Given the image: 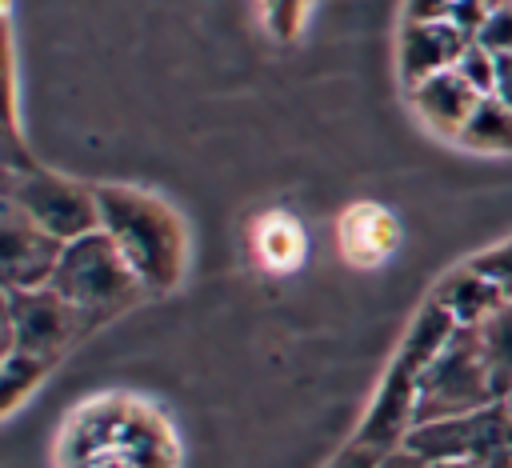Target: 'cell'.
<instances>
[{
    "label": "cell",
    "instance_id": "obj_15",
    "mask_svg": "<svg viewBox=\"0 0 512 468\" xmlns=\"http://www.w3.org/2000/svg\"><path fill=\"white\" fill-rule=\"evenodd\" d=\"M456 144L480 156H512V108L500 104L496 96H484L472 120L464 124V132L456 136Z\"/></svg>",
    "mask_w": 512,
    "mask_h": 468
},
{
    "label": "cell",
    "instance_id": "obj_22",
    "mask_svg": "<svg viewBox=\"0 0 512 468\" xmlns=\"http://www.w3.org/2000/svg\"><path fill=\"white\" fill-rule=\"evenodd\" d=\"M476 44L488 48L492 56H512V8L488 12V20L476 32Z\"/></svg>",
    "mask_w": 512,
    "mask_h": 468
},
{
    "label": "cell",
    "instance_id": "obj_9",
    "mask_svg": "<svg viewBox=\"0 0 512 468\" xmlns=\"http://www.w3.org/2000/svg\"><path fill=\"white\" fill-rule=\"evenodd\" d=\"M64 256V240L28 220L16 204H0V280L4 288H48L56 264Z\"/></svg>",
    "mask_w": 512,
    "mask_h": 468
},
{
    "label": "cell",
    "instance_id": "obj_18",
    "mask_svg": "<svg viewBox=\"0 0 512 468\" xmlns=\"http://www.w3.org/2000/svg\"><path fill=\"white\" fill-rule=\"evenodd\" d=\"M404 8H408L404 20H452L468 36H476L480 24L488 20L484 0H408Z\"/></svg>",
    "mask_w": 512,
    "mask_h": 468
},
{
    "label": "cell",
    "instance_id": "obj_27",
    "mask_svg": "<svg viewBox=\"0 0 512 468\" xmlns=\"http://www.w3.org/2000/svg\"><path fill=\"white\" fill-rule=\"evenodd\" d=\"M500 404H504V408H508V416H512V388H508V396H504Z\"/></svg>",
    "mask_w": 512,
    "mask_h": 468
},
{
    "label": "cell",
    "instance_id": "obj_19",
    "mask_svg": "<svg viewBox=\"0 0 512 468\" xmlns=\"http://www.w3.org/2000/svg\"><path fill=\"white\" fill-rule=\"evenodd\" d=\"M260 16H264V28L272 40L288 44L304 32V20H308V0H260Z\"/></svg>",
    "mask_w": 512,
    "mask_h": 468
},
{
    "label": "cell",
    "instance_id": "obj_25",
    "mask_svg": "<svg viewBox=\"0 0 512 468\" xmlns=\"http://www.w3.org/2000/svg\"><path fill=\"white\" fill-rule=\"evenodd\" d=\"M428 468H512V460H444V464H428Z\"/></svg>",
    "mask_w": 512,
    "mask_h": 468
},
{
    "label": "cell",
    "instance_id": "obj_20",
    "mask_svg": "<svg viewBox=\"0 0 512 468\" xmlns=\"http://www.w3.org/2000/svg\"><path fill=\"white\" fill-rule=\"evenodd\" d=\"M468 264H472L484 280H492L496 288H504V292L512 296V236H508V240H496V244H488V248H480V252H472Z\"/></svg>",
    "mask_w": 512,
    "mask_h": 468
},
{
    "label": "cell",
    "instance_id": "obj_11",
    "mask_svg": "<svg viewBox=\"0 0 512 468\" xmlns=\"http://www.w3.org/2000/svg\"><path fill=\"white\" fill-rule=\"evenodd\" d=\"M404 96H408V104H412L416 120H420L432 136L452 140V144H456V136L464 132V124L472 120L476 104L484 100V96H480V92L460 76V68L436 72V76H428L424 84H416V88H412V92H404Z\"/></svg>",
    "mask_w": 512,
    "mask_h": 468
},
{
    "label": "cell",
    "instance_id": "obj_1",
    "mask_svg": "<svg viewBox=\"0 0 512 468\" xmlns=\"http://www.w3.org/2000/svg\"><path fill=\"white\" fill-rule=\"evenodd\" d=\"M60 468H180V440L140 396H92L60 428Z\"/></svg>",
    "mask_w": 512,
    "mask_h": 468
},
{
    "label": "cell",
    "instance_id": "obj_14",
    "mask_svg": "<svg viewBox=\"0 0 512 468\" xmlns=\"http://www.w3.org/2000/svg\"><path fill=\"white\" fill-rule=\"evenodd\" d=\"M252 240H256L260 264L272 268V272H292V268H300V260H304V252H308V236H304L300 220L288 216V212H264V216L256 220V228H252Z\"/></svg>",
    "mask_w": 512,
    "mask_h": 468
},
{
    "label": "cell",
    "instance_id": "obj_6",
    "mask_svg": "<svg viewBox=\"0 0 512 468\" xmlns=\"http://www.w3.org/2000/svg\"><path fill=\"white\" fill-rule=\"evenodd\" d=\"M496 400L500 396L492 388L476 328H456L416 384L412 428L432 424V420H448V416H464V412L488 408Z\"/></svg>",
    "mask_w": 512,
    "mask_h": 468
},
{
    "label": "cell",
    "instance_id": "obj_5",
    "mask_svg": "<svg viewBox=\"0 0 512 468\" xmlns=\"http://www.w3.org/2000/svg\"><path fill=\"white\" fill-rule=\"evenodd\" d=\"M4 200L16 204L28 220H36L44 232H52L64 244L100 228L96 184L60 176V172L36 164L32 156L4 164Z\"/></svg>",
    "mask_w": 512,
    "mask_h": 468
},
{
    "label": "cell",
    "instance_id": "obj_13",
    "mask_svg": "<svg viewBox=\"0 0 512 468\" xmlns=\"http://www.w3.org/2000/svg\"><path fill=\"white\" fill-rule=\"evenodd\" d=\"M396 244H400V224H396V216L388 208H380V204H352L340 216V252L352 264L372 268Z\"/></svg>",
    "mask_w": 512,
    "mask_h": 468
},
{
    "label": "cell",
    "instance_id": "obj_2",
    "mask_svg": "<svg viewBox=\"0 0 512 468\" xmlns=\"http://www.w3.org/2000/svg\"><path fill=\"white\" fill-rule=\"evenodd\" d=\"M100 232L120 248L148 296H168L188 272V228L180 212L136 184H96Z\"/></svg>",
    "mask_w": 512,
    "mask_h": 468
},
{
    "label": "cell",
    "instance_id": "obj_3",
    "mask_svg": "<svg viewBox=\"0 0 512 468\" xmlns=\"http://www.w3.org/2000/svg\"><path fill=\"white\" fill-rule=\"evenodd\" d=\"M456 332V320L432 300L424 296V304L416 308L412 324L404 328L352 440L368 444V448H400L412 432V404H416V384L424 376V368L432 364V356L448 344V336Z\"/></svg>",
    "mask_w": 512,
    "mask_h": 468
},
{
    "label": "cell",
    "instance_id": "obj_17",
    "mask_svg": "<svg viewBox=\"0 0 512 468\" xmlns=\"http://www.w3.org/2000/svg\"><path fill=\"white\" fill-rule=\"evenodd\" d=\"M52 360L28 352H0V416H12L52 372Z\"/></svg>",
    "mask_w": 512,
    "mask_h": 468
},
{
    "label": "cell",
    "instance_id": "obj_12",
    "mask_svg": "<svg viewBox=\"0 0 512 468\" xmlns=\"http://www.w3.org/2000/svg\"><path fill=\"white\" fill-rule=\"evenodd\" d=\"M428 296L456 320V328H480L504 300H512L504 288H496L492 280H484L468 260L456 264V268H448Z\"/></svg>",
    "mask_w": 512,
    "mask_h": 468
},
{
    "label": "cell",
    "instance_id": "obj_26",
    "mask_svg": "<svg viewBox=\"0 0 512 468\" xmlns=\"http://www.w3.org/2000/svg\"><path fill=\"white\" fill-rule=\"evenodd\" d=\"M488 12H500V8H512V0H484Z\"/></svg>",
    "mask_w": 512,
    "mask_h": 468
},
{
    "label": "cell",
    "instance_id": "obj_16",
    "mask_svg": "<svg viewBox=\"0 0 512 468\" xmlns=\"http://www.w3.org/2000/svg\"><path fill=\"white\" fill-rule=\"evenodd\" d=\"M476 336H480V352H484L492 388H496V396L504 400L508 388H512V300H504V304L476 328Z\"/></svg>",
    "mask_w": 512,
    "mask_h": 468
},
{
    "label": "cell",
    "instance_id": "obj_24",
    "mask_svg": "<svg viewBox=\"0 0 512 468\" xmlns=\"http://www.w3.org/2000/svg\"><path fill=\"white\" fill-rule=\"evenodd\" d=\"M376 468H428V464H424L420 456H412V452H408V448L400 444V448H392V452H384Z\"/></svg>",
    "mask_w": 512,
    "mask_h": 468
},
{
    "label": "cell",
    "instance_id": "obj_21",
    "mask_svg": "<svg viewBox=\"0 0 512 468\" xmlns=\"http://www.w3.org/2000/svg\"><path fill=\"white\" fill-rule=\"evenodd\" d=\"M456 68H460V76H464L480 96H492V88H496V56H492L488 48H480V44L472 40Z\"/></svg>",
    "mask_w": 512,
    "mask_h": 468
},
{
    "label": "cell",
    "instance_id": "obj_8",
    "mask_svg": "<svg viewBox=\"0 0 512 468\" xmlns=\"http://www.w3.org/2000/svg\"><path fill=\"white\" fill-rule=\"evenodd\" d=\"M404 448L420 456L424 464H444V460H512V416L496 400L488 408L432 420L408 432Z\"/></svg>",
    "mask_w": 512,
    "mask_h": 468
},
{
    "label": "cell",
    "instance_id": "obj_4",
    "mask_svg": "<svg viewBox=\"0 0 512 468\" xmlns=\"http://www.w3.org/2000/svg\"><path fill=\"white\" fill-rule=\"evenodd\" d=\"M48 288L56 296H64L84 316L88 332L116 320L120 312H128L132 304H140L148 296L140 288L136 272L128 268V260L120 256V248L100 228L64 244V256H60Z\"/></svg>",
    "mask_w": 512,
    "mask_h": 468
},
{
    "label": "cell",
    "instance_id": "obj_10",
    "mask_svg": "<svg viewBox=\"0 0 512 468\" xmlns=\"http://www.w3.org/2000/svg\"><path fill=\"white\" fill-rule=\"evenodd\" d=\"M472 40H476V36H468V32L456 28L452 20H404V24H400V40H396L400 88L412 92V88L424 84L428 76L456 68Z\"/></svg>",
    "mask_w": 512,
    "mask_h": 468
},
{
    "label": "cell",
    "instance_id": "obj_7",
    "mask_svg": "<svg viewBox=\"0 0 512 468\" xmlns=\"http://www.w3.org/2000/svg\"><path fill=\"white\" fill-rule=\"evenodd\" d=\"M88 336L84 316L52 288H4V344L0 352H28L60 364V356Z\"/></svg>",
    "mask_w": 512,
    "mask_h": 468
},
{
    "label": "cell",
    "instance_id": "obj_23",
    "mask_svg": "<svg viewBox=\"0 0 512 468\" xmlns=\"http://www.w3.org/2000/svg\"><path fill=\"white\" fill-rule=\"evenodd\" d=\"M492 96L512 108V56H496V88Z\"/></svg>",
    "mask_w": 512,
    "mask_h": 468
}]
</instances>
